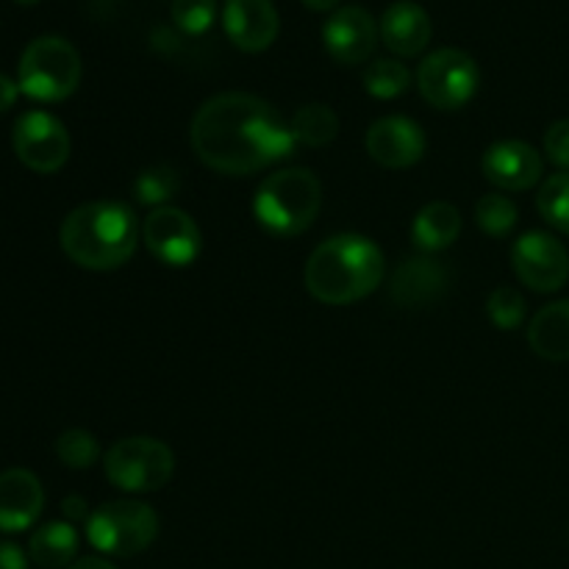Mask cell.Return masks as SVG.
Instances as JSON below:
<instances>
[{
  "mask_svg": "<svg viewBox=\"0 0 569 569\" xmlns=\"http://www.w3.org/2000/svg\"><path fill=\"white\" fill-rule=\"evenodd\" d=\"M0 569H28V556L20 545L0 539Z\"/></svg>",
  "mask_w": 569,
  "mask_h": 569,
  "instance_id": "31",
  "label": "cell"
},
{
  "mask_svg": "<svg viewBox=\"0 0 569 569\" xmlns=\"http://www.w3.org/2000/svg\"><path fill=\"white\" fill-rule=\"evenodd\" d=\"M303 281L311 298L320 303H359L381 287L383 253L372 239L359 233H339L311 250Z\"/></svg>",
  "mask_w": 569,
  "mask_h": 569,
  "instance_id": "2",
  "label": "cell"
},
{
  "mask_svg": "<svg viewBox=\"0 0 569 569\" xmlns=\"http://www.w3.org/2000/svg\"><path fill=\"white\" fill-rule=\"evenodd\" d=\"M322 206L320 178L306 167H287L256 189L253 214L272 237H298L315 226Z\"/></svg>",
  "mask_w": 569,
  "mask_h": 569,
  "instance_id": "4",
  "label": "cell"
},
{
  "mask_svg": "<svg viewBox=\"0 0 569 569\" xmlns=\"http://www.w3.org/2000/svg\"><path fill=\"white\" fill-rule=\"evenodd\" d=\"M517 206L515 200H509L506 194L492 192V194H483L476 206V222L483 233L495 239H503L515 231L517 226Z\"/></svg>",
  "mask_w": 569,
  "mask_h": 569,
  "instance_id": "26",
  "label": "cell"
},
{
  "mask_svg": "<svg viewBox=\"0 0 569 569\" xmlns=\"http://www.w3.org/2000/svg\"><path fill=\"white\" fill-rule=\"evenodd\" d=\"M378 31H381L383 44L392 50L395 56H403V59H415L431 42V17L415 0H395L392 6H387L381 22H378Z\"/></svg>",
  "mask_w": 569,
  "mask_h": 569,
  "instance_id": "17",
  "label": "cell"
},
{
  "mask_svg": "<svg viewBox=\"0 0 569 569\" xmlns=\"http://www.w3.org/2000/svg\"><path fill=\"white\" fill-rule=\"evenodd\" d=\"M61 511H64L67 522H81L89 520V506L81 495H70V498L61 500Z\"/></svg>",
  "mask_w": 569,
  "mask_h": 569,
  "instance_id": "32",
  "label": "cell"
},
{
  "mask_svg": "<svg viewBox=\"0 0 569 569\" xmlns=\"http://www.w3.org/2000/svg\"><path fill=\"white\" fill-rule=\"evenodd\" d=\"M81 56L64 37H37L17 64L20 92L39 103L67 100L81 83Z\"/></svg>",
  "mask_w": 569,
  "mask_h": 569,
  "instance_id": "5",
  "label": "cell"
},
{
  "mask_svg": "<svg viewBox=\"0 0 569 569\" xmlns=\"http://www.w3.org/2000/svg\"><path fill=\"white\" fill-rule=\"evenodd\" d=\"M159 537V517L142 500H114L94 509L87 520V539L106 556H137Z\"/></svg>",
  "mask_w": 569,
  "mask_h": 569,
  "instance_id": "6",
  "label": "cell"
},
{
  "mask_svg": "<svg viewBox=\"0 0 569 569\" xmlns=\"http://www.w3.org/2000/svg\"><path fill=\"white\" fill-rule=\"evenodd\" d=\"M217 20V0H172V22L189 37H200Z\"/></svg>",
  "mask_w": 569,
  "mask_h": 569,
  "instance_id": "29",
  "label": "cell"
},
{
  "mask_svg": "<svg viewBox=\"0 0 569 569\" xmlns=\"http://www.w3.org/2000/svg\"><path fill=\"white\" fill-rule=\"evenodd\" d=\"M303 6H309L311 11H331L337 9L339 0H303Z\"/></svg>",
  "mask_w": 569,
  "mask_h": 569,
  "instance_id": "35",
  "label": "cell"
},
{
  "mask_svg": "<svg viewBox=\"0 0 569 569\" xmlns=\"http://www.w3.org/2000/svg\"><path fill=\"white\" fill-rule=\"evenodd\" d=\"M56 456L70 470H89L100 459V445L83 428H70L56 439Z\"/></svg>",
  "mask_w": 569,
  "mask_h": 569,
  "instance_id": "27",
  "label": "cell"
},
{
  "mask_svg": "<svg viewBox=\"0 0 569 569\" xmlns=\"http://www.w3.org/2000/svg\"><path fill=\"white\" fill-rule=\"evenodd\" d=\"M17 98H20V83L11 81L9 76H3V72H0V114H3V111H9L11 106L17 103Z\"/></svg>",
  "mask_w": 569,
  "mask_h": 569,
  "instance_id": "33",
  "label": "cell"
},
{
  "mask_svg": "<svg viewBox=\"0 0 569 569\" xmlns=\"http://www.w3.org/2000/svg\"><path fill=\"white\" fill-rule=\"evenodd\" d=\"M461 233V214L453 203H445V200H433V203L422 206L415 217V226H411V239L420 250L426 253H439V250H448L450 244L459 239Z\"/></svg>",
  "mask_w": 569,
  "mask_h": 569,
  "instance_id": "20",
  "label": "cell"
},
{
  "mask_svg": "<svg viewBox=\"0 0 569 569\" xmlns=\"http://www.w3.org/2000/svg\"><path fill=\"white\" fill-rule=\"evenodd\" d=\"M367 153L387 170H406L426 153V133L409 117H381L367 131Z\"/></svg>",
  "mask_w": 569,
  "mask_h": 569,
  "instance_id": "14",
  "label": "cell"
},
{
  "mask_svg": "<svg viewBox=\"0 0 569 569\" xmlns=\"http://www.w3.org/2000/svg\"><path fill=\"white\" fill-rule=\"evenodd\" d=\"M14 3H20V6H33V3H39V0H14Z\"/></svg>",
  "mask_w": 569,
  "mask_h": 569,
  "instance_id": "36",
  "label": "cell"
},
{
  "mask_svg": "<svg viewBox=\"0 0 569 569\" xmlns=\"http://www.w3.org/2000/svg\"><path fill=\"white\" fill-rule=\"evenodd\" d=\"M67 569H117L111 561L100 559V556H83V559H76Z\"/></svg>",
  "mask_w": 569,
  "mask_h": 569,
  "instance_id": "34",
  "label": "cell"
},
{
  "mask_svg": "<svg viewBox=\"0 0 569 569\" xmlns=\"http://www.w3.org/2000/svg\"><path fill=\"white\" fill-rule=\"evenodd\" d=\"M528 345L539 359L569 361V300H556L533 315Z\"/></svg>",
  "mask_w": 569,
  "mask_h": 569,
  "instance_id": "19",
  "label": "cell"
},
{
  "mask_svg": "<svg viewBox=\"0 0 569 569\" xmlns=\"http://www.w3.org/2000/svg\"><path fill=\"white\" fill-rule=\"evenodd\" d=\"M487 315L500 331H515L526 320V298L515 287H498L489 295Z\"/></svg>",
  "mask_w": 569,
  "mask_h": 569,
  "instance_id": "28",
  "label": "cell"
},
{
  "mask_svg": "<svg viewBox=\"0 0 569 569\" xmlns=\"http://www.w3.org/2000/svg\"><path fill=\"white\" fill-rule=\"evenodd\" d=\"M44 506V492L31 470L11 467L0 472V531H28L39 520Z\"/></svg>",
  "mask_w": 569,
  "mask_h": 569,
  "instance_id": "16",
  "label": "cell"
},
{
  "mask_svg": "<svg viewBox=\"0 0 569 569\" xmlns=\"http://www.w3.org/2000/svg\"><path fill=\"white\" fill-rule=\"evenodd\" d=\"M226 37L244 53H261L276 42L281 17L272 0H226L222 6Z\"/></svg>",
  "mask_w": 569,
  "mask_h": 569,
  "instance_id": "15",
  "label": "cell"
},
{
  "mask_svg": "<svg viewBox=\"0 0 569 569\" xmlns=\"http://www.w3.org/2000/svg\"><path fill=\"white\" fill-rule=\"evenodd\" d=\"M545 156L559 170H569V120H559L545 131Z\"/></svg>",
  "mask_w": 569,
  "mask_h": 569,
  "instance_id": "30",
  "label": "cell"
},
{
  "mask_svg": "<svg viewBox=\"0 0 569 569\" xmlns=\"http://www.w3.org/2000/svg\"><path fill=\"white\" fill-rule=\"evenodd\" d=\"M189 142L209 170L222 176H253L295 150L292 128L250 92H222L206 100L192 117Z\"/></svg>",
  "mask_w": 569,
  "mask_h": 569,
  "instance_id": "1",
  "label": "cell"
},
{
  "mask_svg": "<svg viewBox=\"0 0 569 569\" xmlns=\"http://www.w3.org/2000/svg\"><path fill=\"white\" fill-rule=\"evenodd\" d=\"M178 187H181V181H178V172L172 167L153 164L139 172L137 181H133V194H137L139 203L161 209L178 192Z\"/></svg>",
  "mask_w": 569,
  "mask_h": 569,
  "instance_id": "25",
  "label": "cell"
},
{
  "mask_svg": "<svg viewBox=\"0 0 569 569\" xmlns=\"http://www.w3.org/2000/svg\"><path fill=\"white\" fill-rule=\"evenodd\" d=\"M292 137L298 144H309V148H326L333 142L339 133V117L331 106L326 103H306L289 120Z\"/></svg>",
  "mask_w": 569,
  "mask_h": 569,
  "instance_id": "22",
  "label": "cell"
},
{
  "mask_svg": "<svg viewBox=\"0 0 569 569\" xmlns=\"http://www.w3.org/2000/svg\"><path fill=\"white\" fill-rule=\"evenodd\" d=\"M144 248L167 267H189L200 256V228L176 206L150 209L142 226Z\"/></svg>",
  "mask_w": 569,
  "mask_h": 569,
  "instance_id": "11",
  "label": "cell"
},
{
  "mask_svg": "<svg viewBox=\"0 0 569 569\" xmlns=\"http://www.w3.org/2000/svg\"><path fill=\"white\" fill-rule=\"evenodd\" d=\"M378 37L376 17L365 6H342L322 26V44L339 64H365L376 53Z\"/></svg>",
  "mask_w": 569,
  "mask_h": 569,
  "instance_id": "12",
  "label": "cell"
},
{
  "mask_svg": "<svg viewBox=\"0 0 569 569\" xmlns=\"http://www.w3.org/2000/svg\"><path fill=\"white\" fill-rule=\"evenodd\" d=\"M78 553V533L72 522H44L42 528L31 533L28 556L42 569L70 567Z\"/></svg>",
  "mask_w": 569,
  "mask_h": 569,
  "instance_id": "21",
  "label": "cell"
},
{
  "mask_svg": "<svg viewBox=\"0 0 569 569\" xmlns=\"http://www.w3.org/2000/svg\"><path fill=\"white\" fill-rule=\"evenodd\" d=\"M411 87V72L398 59H376L365 70L367 94L378 100L400 98Z\"/></svg>",
  "mask_w": 569,
  "mask_h": 569,
  "instance_id": "24",
  "label": "cell"
},
{
  "mask_svg": "<svg viewBox=\"0 0 569 569\" xmlns=\"http://www.w3.org/2000/svg\"><path fill=\"white\" fill-rule=\"evenodd\" d=\"M139 226L133 211L117 200H92L64 217L59 231L67 259L83 270L106 272L126 264L137 250Z\"/></svg>",
  "mask_w": 569,
  "mask_h": 569,
  "instance_id": "3",
  "label": "cell"
},
{
  "mask_svg": "<svg viewBox=\"0 0 569 569\" xmlns=\"http://www.w3.org/2000/svg\"><path fill=\"white\" fill-rule=\"evenodd\" d=\"M511 267L517 278L533 292H559L569 281V253L553 233H522L511 244Z\"/></svg>",
  "mask_w": 569,
  "mask_h": 569,
  "instance_id": "10",
  "label": "cell"
},
{
  "mask_svg": "<svg viewBox=\"0 0 569 569\" xmlns=\"http://www.w3.org/2000/svg\"><path fill=\"white\" fill-rule=\"evenodd\" d=\"M106 478L120 492L148 495L170 483L176 472V456L170 445L153 437H126L109 448L103 459Z\"/></svg>",
  "mask_w": 569,
  "mask_h": 569,
  "instance_id": "7",
  "label": "cell"
},
{
  "mask_svg": "<svg viewBox=\"0 0 569 569\" xmlns=\"http://www.w3.org/2000/svg\"><path fill=\"white\" fill-rule=\"evenodd\" d=\"M417 87L433 109L456 111L476 98L481 87V70L465 50L439 48L422 59L417 70Z\"/></svg>",
  "mask_w": 569,
  "mask_h": 569,
  "instance_id": "8",
  "label": "cell"
},
{
  "mask_svg": "<svg viewBox=\"0 0 569 569\" xmlns=\"http://www.w3.org/2000/svg\"><path fill=\"white\" fill-rule=\"evenodd\" d=\"M483 176L489 183L506 192H526L537 187L545 176V161L533 144L520 142V139H503L495 142L483 153Z\"/></svg>",
  "mask_w": 569,
  "mask_h": 569,
  "instance_id": "13",
  "label": "cell"
},
{
  "mask_svg": "<svg viewBox=\"0 0 569 569\" xmlns=\"http://www.w3.org/2000/svg\"><path fill=\"white\" fill-rule=\"evenodd\" d=\"M450 287V272L448 267L439 264L431 256H415V259H406L398 267V272L392 276V295L395 303H400L403 309H417V306H428L433 300L442 298Z\"/></svg>",
  "mask_w": 569,
  "mask_h": 569,
  "instance_id": "18",
  "label": "cell"
},
{
  "mask_svg": "<svg viewBox=\"0 0 569 569\" xmlns=\"http://www.w3.org/2000/svg\"><path fill=\"white\" fill-rule=\"evenodd\" d=\"M537 209L548 226L569 237V170H559L539 187Z\"/></svg>",
  "mask_w": 569,
  "mask_h": 569,
  "instance_id": "23",
  "label": "cell"
},
{
  "mask_svg": "<svg viewBox=\"0 0 569 569\" xmlns=\"http://www.w3.org/2000/svg\"><path fill=\"white\" fill-rule=\"evenodd\" d=\"M11 144H14L17 159L39 176L59 172L70 159V133L64 122L39 109L17 117Z\"/></svg>",
  "mask_w": 569,
  "mask_h": 569,
  "instance_id": "9",
  "label": "cell"
}]
</instances>
